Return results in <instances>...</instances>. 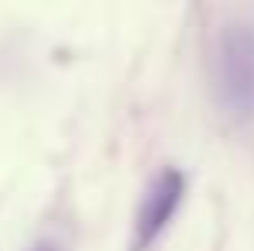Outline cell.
I'll list each match as a JSON object with an SVG mask.
<instances>
[{
	"label": "cell",
	"instance_id": "1",
	"mask_svg": "<svg viewBox=\"0 0 254 251\" xmlns=\"http://www.w3.org/2000/svg\"><path fill=\"white\" fill-rule=\"evenodd\" d=\"M213 86L230 117H254V28L230 24L220 31L213 48Z\"/></svg>",
	"mask_w": 254,
	"mask_h": 251
},
{
	"label": "cell",
	"instance_id": "2",
	"mask_svg": "<svg viewBox=\"0 0 254 251\" xmlns=\"http://www.w3.org/2000/svg\"><path fill=\"white\" fill-rule=\"evenodd\" d=\"M182 196H186V175L179 168L165 166L162 172H155V179L148 182V189L137 203V213H134V234H130L134 251H148L162 238V231L172 224Z\"/></svg>",
	"mask_w": 254,
	"mask_h": 251
},
{
	"label": "cell",
	"instance_id": "3",
	"mask_svg": "<svg viewBox=\"0 0 254 251\" xmlns=\"http://www.w3.org/2000/svg\"><path fill=\"white\" fill-rule=\"evenodd\" d=\"M31 251H55V248H52V245H35Z\"/></svg>",
	"mask_w": 254,
	"mask_h": 251
}]
</instances>
